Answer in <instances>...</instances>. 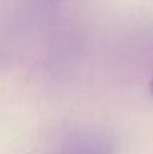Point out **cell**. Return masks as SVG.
I'll return each mask as SVG.
<instances>
[{
	"label": "cell",
	"instance_id": "cell-1",
	"mask_svg": "<svg viewBox=\"0 0 153 154\" xmlns=\"http://www.w3.org/2000/svg\"><path fill=\"white\" fill-rule=\"evenodd\" d=\"M48 154H114V141L98 127L77 129L62 136Z\"/></svg>",
	"mask_w": 153,
	"mask_h": 154
},
{
	"label": "cell",
	"instance_id": "cell-2",
	"mask_svg": "<svg viewBox=\"0 0 153 154\" xmlns=\"http://www.w3.org/2000/svg\"><path fill=\"white\" fill-rule=\"evenodd\" d=\"M150 88H152V93H153V79H152V84H150Z\"/></svg>",
	"mask_w": 153,
	"mask_h": 154
}]
</instances>
